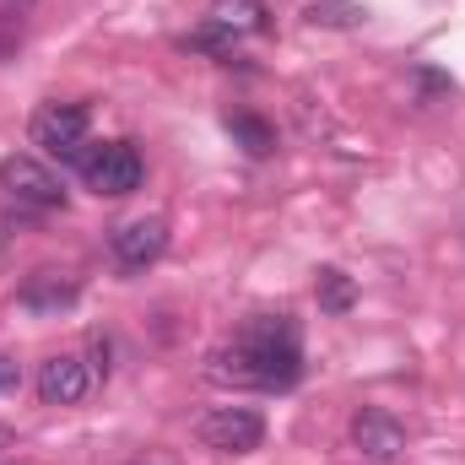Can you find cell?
Listing matches in <instances>:
<instances>
[{"instance_id": "1", "label": "cell", "mask_w": 465, "mask_h": 465, "mask_svg": "<svg viewBox=\"0 0 465 465\" xmlns=\"http://www.w3.org/2000/svg\"><path fill=\"white\" fill-rule=\"evenodd\" d=\"M303 373V347L298 325L287 314H260L249 320L232 341L206 357V379L232 384V390H292Z\"/></svg>"}, {"instance_id": "9", "label": "cell", "mask_w": 465, "mask_h": 465, "mask_svg": "<svg viewBox=\"0 0 465 465\" xmlns=\"http://www.w3.org/2000/svg\"><path fill=\"white\" fill-rule=\"evenodd\" d=\"M16 303H22L27 314H60V309H71V303H76V282H71V276H60V271H33V276L22 282Z\"/></svg>"}, {"instance_id": "2", "label": "cell", "mask_w": 465, "mask_h": 465, "mask_svg": "<svg viewBox=\"0 0 465 465\" xmlns=\"http://www.w3.org/2000/svg\"><path fill=\"white\" fill-rule=\"evenodd\" d=\"M82 179L93 184V195L119 201V195H135V190H141L146 168H141V152H135L130 141H104V146H93V152L82 157Z\"/></svg>"}, {"instance_id": "10", "label": "cell", "mask_w": 465, "mask_h": 465, "mask_svg": "<svg viewBox=\"0 0 465 465\" xmlns=\"http://www.w3.org/2000/svg\"><path fill=\"white\" fill-rule=\"evenodd\" d=\"M212 27H223L228 38L265 33L271 27V11H265V0H212Z\"/></svg>"}, {"instance_id": "7", "label": "cell", "mask_w": 465, "mask_h": 465, "mask_svg": "<svg viewBox=\"0 0 465 465\" xmlns=\"http://www.w3.org/2000/svg\"><path fill=\"white\" fill-rule=\"evenodd\" d=\"M87 390H93V373H87L82 357L60 351V357L38 362V395H44V406H76V401H87Z\"/></svg>"}, {"instance_id": "13", "label": "cell", "mask_w": 465, "mask_h": 465, "mask_svg": "<svg viewBox=\"0 0 465 465\" xmlns=\"http://www.w3.org/2000/svg\"><path fill=\"white\" fill-rule=\"evenodd\" d=\"M362 16V5L357 0H331V5H309V22L314 27H351Z\"/></svg>"}, {"instance_id": "8", "label": "cell", "mask_w": 465, "mask_h": 465, "mask_svg": "<svg viewBox=\"0 0 465 465\" xmlns=\"http://www.w3.org/2000/svg\"><path fill=\"white\" fill-rule=\"evenodd\" d=\"M351 444H357V455L390 465V460L406 455V428H401L390 411H357V417H351Z\"/></svg>"}, {"instance_id": "6", "label": "cell", "mask_w": 465, "mask_h": 465, "mask_svg": "<svg viewBox=\"0 0 465 465\" xmlns=\"http://www.w3.org/2000/svg\"><path fill=\"white\" fill-rule=\"evenodd\" d=\"M109 249H114L119 271H146V265L168 249V228H163V217H135V223H119L114 238H109Z\"/></svg>"}, {"instance_id": "4", "label": "cell", "mask_w": 465, "mask_h": 465, "mask_svg": "<svg viewBox=\"0 0 465 465\" xmlns=\"http://www.w3.org/2000/svg\"><path fill=\"white\" fill-rule=\"evenodd\" d=\"M195 439H201L206 450H217V455H249V450H260L265 422H260V411H249V406H217V411H206V417L195 422Z\"/></svg>"}, {"instance_id": "5", "label": "cell", "mask_w": 465, "mask_h": 465, "mask_svg": "<svg viewBox=\"0 0 465 465\" xmlns=\"http://www.w3.org/2000/svg\"><path fill=\"white\" fill-rule=\"evenodd\" d=\"M0 190L27 206H65V184L38 157H0Z\"/></svg>"}, {"instance_id": "14", "label": "cell", "mask_w": 465, "mask_h": 465, "mask_svg": "<svg viewBox=\"0 0 465 465\" xmlns=\"http://www.w3.org/2000/svg\"><path fill=\"white\" fill-rule=\"evenodd\" d=\"M22 384V368H16V357H0V390H16Z\"/></svg>"}, {"instance_id": "12", "label": "cell", "mask_w": 465, "mask_h": 465, "mask_svg": "<svg viewBox=\"0 0 465 465\" xmlns=\"http://www.w3.org/2000/svg\"><path fill=\"white\" fill-rule=\"evenodd\" d=\"M320 309H331V314L351 309V282L341 271H320Z\"/></svg>"}, {"instance_id": "11", "label": "cell", "mask_w": 465, "mask_h": 465, "mask_svg": "<svg viewBox=\"0 0 465 465\" xmlns=\"http://www.w3.org/2000/svg\"><path fill=\"white\" fill-rule=\"evenodd\" d=\"M228 130L249 157H271V152H276V130H271L260 114H228Z\"/></svg>"}, {"instance_id": "3", "label": "cell", "mask_w": 465, "mask_h": 465, "mask_svg": "<svg viewBox=\"0 0 465 465\" xmlns=\"http://www.w3.org/2000/svg\"><path fill=\"white\" fill-rule=\"evenodd\" d=\"M27 135H33V146L82 163L87 157V109L82 104H44L27 124Z\"/></svg>"}]
</instances>
